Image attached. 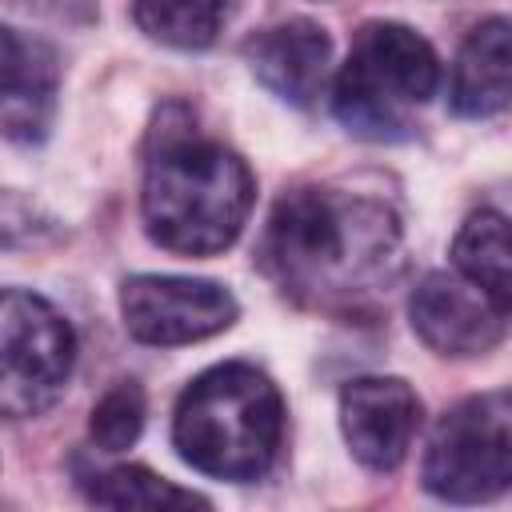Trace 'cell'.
Here are the masks:
<instances>
[{
  "mask_svg": "<svg viewBox=\"0 0 512 512\" xmlns=\"http://www.w3.org/2000/svg\"><path fill=\"white\" fill-rule=\"evenodd\" d=\"M260 268L300 304L356 308L400 272V220L364 192L328 184L288 188L264 224Z\"/></svg>",
  "mask_w": 512,
  "mask_h": 512,
  "instance_id": "1",
  "label": "cell"
},
{
  "mask_svg": "<svg viewBox=\"0 0 512 512\" xmlns=\"http://www.w3.org/2000/svg\"><path fill=\"white\" fill-rule=\"evenodd\" d=\"M148 136L152 148L140 192L148 240L176 256H216L232 248L256 200L248 164L232 148L196 136V116L180 100L156 112Z\"/></svg>",
  "mask_w": 512,
  "mask_h": 512,
  "instance_id": "2",
  "label": "cell"
},
{
  "mask_svg": "<svg viewBox=\"0 0 512 512\" xmlns=\"http://www.w3.org/2000/svg\"><path fill=\"white\" fill-rule=\"evenodd\" d=\"M284 436L276 384L244 360L200 372L176 400L172 444L184 464L216 480H260Z\"/></svg>",
  "mask_w": 512,
  "mask_h": 512,
  "instance_id": "3",
  "label": "cell"
},
{
  "mask_svg": "<svg viewBox=\"0 0 512 512\" xmlns=\"http://www.w3.org/2000/svg\"><path fill=\"white\" fill-rule=\"evenodd\" d=\"M440 84L432 44L396 20H368L332 84L336 120L360 140H408V108L428 104Z\"/></svg>",
  "mask_w": 512,
  "mask_h": 512,
  "instance_id": "4",
  "label": "cell"
},
{
  "mask_svg": "<svg viewBox=\"0 0 512 512\" xmlns=\"http://www.w3.org/2000/svg\"><path fill=\"white\" fill-rule=\"evenodd\" d=\"M420 480L436 500L480 504L512 488V388L452 404L424 448Z\"/></svg>",
  "mask_w": 512,
  "mask_h": 512,
  "instance_id": "5",
  "label": "cell"
},
{
  "mask_svg": "<svg viewBox=\"0 0 512 512\" xmlns=\"http://www.w3.org/2000/svg\"><path fill=\"white\" fill-rule=\"evenodd\" d=\"M76 332L36 292L4 288L0 296V412L28 420L48 412L72 376Z\"/></svg>",
  "mask_w": 512,
  "mask_h": 512,
  "instance_id": "6",
  "label": "cell"
},
{
  "mask_svg": "<svg viewBox=\"0 0 512 512\" xmlns=\"http://www.w3.org/2000/svg\"><path fill=\"white\" fill-rule=\"evenodd\" d=\"M236 296L216 280L140 272L120 284V316L128 336L156 348L208 340L236 320Z\"/></svg>",
  "mask_w": 512,
  "mask_h": 512,
  "instance_id": "7",
  "label": "cell"
},
{
  "mask_svg": "<svg viewBox=\"0 0 512 512\" xmlns=\"http://www.w3.org/2000/svg\"><path fill=\"white\" fill-rule=\"evenodd\" d=\"M508 316L460 272H428L408 300L412 332L440 356H480L508 332Z\"/></svg>",
  "mask_w": 512,
  "mask_h": 512,
  "instance_id": "8",
  "label": "cell"
},
{
  "mask_svg": "<svg viewBox=\"0 0 512 512\" xmlns=\"http://www.w3.org/2000/svg\"><path fill=\"white\" fill-rule=\"evenodd\" d=\"M420 428V396L400 376H356L340 388V432L372 472H396Z\"/></svg>",
  "mask_w": 512,
  "mask_h": 512,
  "instance_id": "9",
  "label": "cell"
},
{
  "mask_svg": "<svg viewBox=\"0 0 512 512\" xmlns=\"http://www.w3.org/2000/svg\"><path fill=\"white\" fill-rule=\"evenodd\" d=\"M0 124L12 144H40L56 116V88H60V64L56 52L24 36L20 28H0Z\"/></svg>",
  "mask_w": 512,
  "mask_h": 512,
  "instance_id": "10",
  "label": "cell"
},
{
  "mask_svg": "<svg viewBox=\"0 0 512 512\" xmlns=\"http://www.w3.org/2000/svg\"><path fill=\"white\" fill-rule=\"evenodd\" d=\"M244 60L252 76L284 104L308 108L328 84L332 40L312 20H284L244 40Z\"/></svg>",
  "mask_w": 512,
  "mask_h": 512,
  "instance_id": "11",
  "label": "cell"
},
{
  "mask_svg": "<svg viewBox=\"0 0 512 512\" xmlns=\"http://www.w3.org/2000/svg\"><path fill=\"white\" fill-rule=\"evenodd\" d=\"M448 104L464 120H488L512 104V20H480L452 64Z\"/></svg>",
  "mask_w": 512,
  "mask_h": 512,
  "instance_id": "12",
  "label": "cell"
},
{
  "mask_svg": "<svg viewBox=\"0 0 512 512\" xmlns=\"http://www.w3.org/2000/svg\"><path fill=\"white\" fill-rule=\"evenodd\" d=\"M452 264L492 304L512 312V220L496 208H476L452 240Z\"/></svg>",
  "mask_w": 512,
  "mask_h": 512,
  "instance_id": "13",
  "label": "cell"
},
{
  "mask_svg": "<svg viewBox=\"0 0 512 512\" xmlns=\"http://www.w3.org/2000/svg\"><path fill=\"white\" fill-rule=\"evenodd\" d=\"M80 492L100 504V508H148V512H164V508H208V500L192 488H180L140 464H116V468H96L84 472L80 468Z\"/></svg>",
  "mask_w": 512,
  "mask_h": 512,
  "instance_id": "14",
  "label": "cell"
},
{
  "mask_svg": "<svg viewBox=\"0 0 512 512\" xmlns=\"http://www.w3.org/2000/svg\"><path fill=\"white\" fill-rule=\"evenodd\" d=\"M228 0H132L136 28L168 48L200 52L220 36Z\"/></svg>",
  "mask_w": 512,
  "mask_h": 512,
  "instance_id": "15",
  "label": "cell"
},
{
  "mask_svg": "<svg viewBox=\"0 0 512 512\" xmlns=\"http://www.w3.org/2000/svg\"><path fill=\"white\" fill-rule=\"evenodd\" d=\"M144 416H148V396L140 388V380H116L92 408L88 416V436L100 452H124L140 440L144 432Z\"/></svg>",
  "mask_w": 512,
  "mask_h": 512,
  "instance_id": "16",
  "label": "cell"
},
{
  "mask_svg": "<svg viewBox=\"0 0 512 512\" xmlns=\"http://www.w3.org/2000/svg\"><path fill=\"white\" fill-rule=\"evenodd\" d=\"M32 16H48L60 24H92L96 20V0H8Z\"/></svg>",
  "mask_w": 512,
  "mask_h": 512,
  "instance_id": "17",
  "label": "cell"
}]
</instances>
